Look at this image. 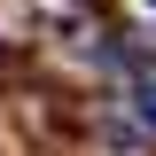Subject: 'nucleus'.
I'll list each match as a JSON object with an SVG mask.
<instances>
[{"instance_id": "f257e3e1", "label": "nucleus", "mask_w": 156, "mask_h": 156, "mask_svg": "<svg viewBox=\"0 0 156 156\" xmlns=\"http://www.w3.org/2000/svg\"><path fill=\"white\" fill-rule=\"evenodd\" d=\"M133 109H140V125L156 133V70H140V78H133Z\"/></svg>"}, {"instance_id": "f03ea898", "label": "nucleus", "mask_w": 156, "mask_h": 156, "mask_svg": "<svg viewBox=\"0 0 156 156\" xmlns=\"http://www.w3.org/2000/svg\"><path fill=\"white\" fill-rule=\"evenodd\" d=\"M140 8H148V16H156V0H140Z\"/></svg>"}]
</instances>
